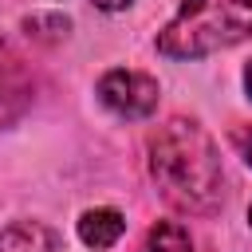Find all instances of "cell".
Returning a JSON list of instances; mask_svg holds the SVG:
<instances>
[{
  "label": "cell",
  "mask_w": 252,
  "mask_h": 252,
  "mask_svg": "<svg viewBox=\"0 0 252 252\" xmlns=\"http://www.w3.org/2000/svg\"><path fill=\"white\" fill-rule=\"evenodd\" d=\"M244 161L252 165V138H248V146H244Z\"/></svg>",
  "instance_id": "obj_10"
},
{
  "label": "cell",
  "mask_w": 252,
  "mask_h": 252,
  "mask_svg": "<svg viewBox=\"0 0 252 252\" xmlns=\"http://www.w3.org/2000/svg\"><path fill=\"white\" fill-rule=\"evenodd\" d=\"M244 87H248V98H252V63L244 67Z\"/></svg>",
  "instance_id": "obj_9"
},
{
  "label": "cell",
  "mask_w": 252,
  "mask_h": 252,
  "mask_svg": "<svg viewBox=\"0 0 252 252\" xmlns=\"http://www.w3.org/2000/svg\"><path fill=\"white\" fill-rule=\"evenodd\" d=\"M134 0H94V8H102V12H122V8H130Z\"/></svg>",
  "instance_id": "obj_8"
},
{
  "label": "cell",
  "mask_w": 252,
  "mask_h": 252,
  "mask_svg": "<svg viewBox=\"0 0 252 252\" xmlns=\"http://www.w3.org/2000/svg\"><path fill=\"white\" fill-rule=\"evenodd\" d=\"M248 220H252V205H248Z\"/></svg>",
  "instance_id": "obj_11"
},
{
  "label": "cell",
  "mask_w": 252,
  "mask_h": 252,
  "mask_svg": "<svg viewBox=\"0 0 252 252\" xmlns=\"http://www.w3.org/2000/svg\"><path fill=\"white\" fill-rule=\"evenodd\" d=\"M252 35V0H181L173 20L158 32L165 59H201Z\"/></svg>",
  "instance_id": "obj_2"
},
{
  "label": "cell",
  "mask_w": 252,
  "mask_h": 252,
  "mask_svg": "<svg viewBox=\"0 0 252 252\" xmlns=\"http://www.w3.org/2000/svg\"><path fill=\"white\" fill-rule=\"evenodd\" d=\"M146 154H150L154 185L177 213L205 217L220 205L224 169H220V150L205 134V126H197L193 118H169L150 134Z\"/></svg>",
  "instance_id": "obj_1"
},
{
  "label": "cell",
  "mask_w": 252,
  "mask_h": 252,
  "mask_svg": "<svg viewBox=\"0 0 252 252\" xmlns=\"http://www.w3.org/2000/svg\"><path fill=\"white\" fill-rule=\"evenodd\" d=\"M138 252H193V240H189L185 224H177V220H158V224L146 232V240H142Z\"/></svg>",
  "instance_id": "obj_7"
},
{
  "label": "cell",
  "mask_w": 252,
  "mask_h": 252,
  "mask_svg": "<svg viewBox=\"0 0 252 252\" xmlns=\"http://www.w3.org/2000/svg\"><path fill=\"white\" fill-rule=\"evenodd\" d=\"M32 102V71L24 55L0 35V122L16 118Z\"/></svg>",
  "instance_id": "obj_4"
},
{
  "label": "cell",
  "mask_w": 252,
  "mask_h": 252,
  "mask_svg": "<svg viewBox=\"0 0 252 252\" xmlns=\"http://www.w3.org/2000/svg\"><path fill=\"white\" fill-rule=\"evenodd\" d=\"M158 98H161V87L146 71L114 67L98 79V102L118 118H150L158 110Z\"/></svg>",
  "instance_id": "obj_3"
},
{
  "label": "cell",
  "mask_w": 252,
  "mask_h": 252,
  "mask_svg": "<svg viewBox=\"0 0 252 252\" xmlns=\"http://www.w3.org/2000/svg\"><path fill=\"white\" fill-rule=\"evenodd\" d=\"M59 240L47 224L39 220H12L0 228V252H55Z\"/></svg>",
  "instance_id": "obj_6"
},
{
  "label": "cell",
  "mask_w": 252,
  "mask_h": 252,
  "mask_svg": "<svg viewBox=\"0 0 252 252\" xmlns=\"http://www.w3.org/2000/svg\"><path fill=\"white\" fill-rule=\"evenodd\" d=\"M122 232H126V217H122L118 209H110V205L87 209V213L79 217V240H83L87 248H94V252L114 248V244L122 240Z\"/></svg>",
  "instance_id": "obj_5"
}]
</instances>
